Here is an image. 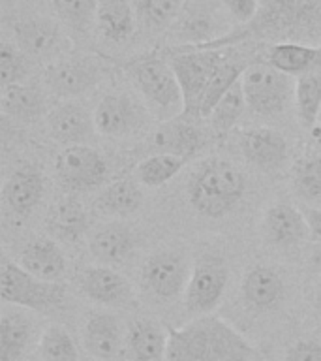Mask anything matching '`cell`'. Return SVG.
Listing matches in <instances>:
<instances>
[{
	"mask_svg": "<svg viewBox=\"0 0 321 361\" xmlns=\"http://www.w3.org/2000/svg\"><path fill=\"white\" fill-rule=\"evenodd\" d=\"M256 346L214 314L196 316L168 329L165 361H258Z\"/></svg>",
	"mask_w": 321,
	"mask_h": 361,
	"instance_id": "obj_1",
	"label": "cell"
},
{
	"mask_svg": "<svg viewBox=\"0 0 321 361\" xmlns=\"http://www.w3.org/2000/svg\"><path fill=\"white\" fill-rule=\"evenodd\" d=\"M246 177L235 164L220 157L205 158L186 183L190 207L205 219H222L242 202Z\"/></svg>",
	"mask_w": 321,
	"mask_h": 361,
	"instance_id": "obj_2",
	"label": "cell"
},
{
	"mask_svg": "<svg viewBox=\"0 0 321 361\" xmlns=\"http://www.w3.org/2000/svg\"><path fill=\"white\" fill-rule=\"evenodd\" d=\"M321 17V0H261L258 16L237 32L213 38L199 45H180L182 49H220L225 45L263 36H297L317 25Z\"/></svg>",
	"mask_w": 321,
	"mask_h": 361,
	"instance_id": "obj_3",
	"label": "cell"
},
{
	"mask_svg": "<svg viewBox=\"0 0 321 361\" xmlns=\"http://www.w3.org/2000/svg\"><path fill=\"white\" fill-rule=\"evenodd\" d=\"M227 62V56L218 49H182L169 51V64L173 68L182 92V113L184 121L201 118L203 96L220 68Z\"/></svg>",
	"mask_w": 321,
	"mask_h": 361,
	"instance_id": "obj_4",
	"label": "cell"
},
{
	"mask_svg": "<svg viewBox=\"0 0 321 361\" xmlns=\"http://www.w3.org/2000/svg\"><path fill=\"white\" fill-rule=\"evenodd\" d=\"M241 85L250 111L263 117L286 111L295 100L297 89V81H293L291 75L276 70L267 61L248 64L242 73Z\"/></svg>",
	"mask_w": 321,
	"mask_h": 361,
	"instance_id": "obj_5",
	"label": "cell"
},
{
	"mask_svg": "<svg viewBox=\"0 0 321 361\" xmlns=\"http://www.w3.org/2000/svg\"><path fill=\"white\" fill-rule=\"evenodd\" d=\"M124 70L135 89L162 115L171 117L182 113V92L169 61L158 55H146L124 64Z\"/></svg>",
	"mask_w": 321,
	"mask_h": 361,
	"instance_id": "obj_6",
	"label": "cell"
},
{
	"mask_svg": "<svg viewBox=\"0 0 321 361\" xmlns=\"http://www.w3.org/2000/svg\"><path fill=\"white\" fill-rule=\"evenodd\" d=\"M0 295L8 305L47 312L64 303L66 286L61 282L42 281L15 262L4 259L0 271Z\"/></svg>",
	"mask_w": 321,
	"mask_h": 361,
	"instance_id": "obj_7",
	"label": "cell"
},
{
	"mask_svg": "<svg viewBox=\"0 0 321 361\" xmlns=\"http://www.w3.org/2000/svg\"><path fill=\"white\" fill-rule=\"evenodd\" d=\"M55 177L68 192H90L107 179V162L89 145L64 147L55 158Z\"/></svg>",
	"mask_w": 321,
	"mask_h": 361,
	"instance_id": "obj_8",
	"label": "cell"
},
{
	"mask_svg": "<svg viewBox=\"0 0 321 361\" xmlns=\"http://www.w3.org/2000/svg\"><path fill=\"white\" fill-rule=\"evenodd\" d=\"M229 282V269L218 256H203L191 267L184 290V307L194 316L213 314L224 298Z\"/></svg>",
	"mask_w": 321,
	"mask_h": 361,
	"instance_id": "obj_9",
	"label": "cell"
},
{
	"mask_svg": "<svg viewBox=\"0 0 321 361\" xmlns=\"http://www.w3.org/2000/svg\"><path fill=\"white\" fill-rule=\"evenodd\" d=\"M191 267L184 254L177 250H158L151 254L141 269V286L160 301L179 298L184 293Z\"/></svg>",
	"mask_w": 321,
	"mask_h": 361,
	"instance_id": "obj_10",
	"label": "cell"
},
{
	"mask_svg": "<svg viewBox=\"0 0 321 361\" xmlns=\"http://www.w3.org/2000/svg\"><path fill=\"white\" fill-rule=\"evenodd\" d=\"M103 78L101 68L92 59H68L51 62L44 70L45 87L62 100H73L75 96L94 89Z\"/></svg>",
	"mask_w": 321,
	"mask_h": 361,
	"instance_id": "obj_11",
	"label": "cell"
},
{
	"mask_svg": "<svg viewBox=\"0 0 321 361\" xmlns=\"http://www.w3.org/2000/svg\"><path fill=\"white\" fill-rule=\"evenodd\" d=\"M84 298L106 307H128L134 301L132 284L111 265H89L77 276Z\"/></svg>",
	"mask_w": 321,
	"mask_h": 361,
	"instance_id": "obj_12",
	"label": "cell"
},
{
	"mask_svg": "<svg viewBox=\"0 0 321 361\" xmlns=\"http://www.w3.org/2000/svg\"><path fill=\"white\" fill-rule=\"evenodd\" d=\"M45 121L51 140L64 147L87 145L96 132L94 115L75 100L61 102L47 113Z\"/></svg>",
	"mask_w": 321,
	"mask_h": 361,
	"instance_id": "obj_13",
	"label": "cell"
},
{
	"mask_svg": "<svg viewBox=\"0 0 321 361\" xmlns=\"http://www.w3.org/2000/svg\"><path fill=\"white\" fill-rule=\"evenodd\" d=\"M242 157L261 171L272 173L284 166L287 160L286 137L275 128L269 126H250L244 128L239 135Z\"/></svg>",
	"mask_w": 321,
	"mask_h": 361,
	"instance_id": "obj_14",
	"label": "cell"
},
{
	"mask_svg": "<svg viewBox=\"0 0 321 361\" xmlns=\"http://www.w3.org/2000/svg\"><path fill=\"white\" fill-rule=\"evenodd\" d=\"M263 233L267 243L278 248L295 247L298 243L310 239L303 209H297L286 202L272 203L265 211Z\"/></svg>",
	"mask_w": 321,
	"mask_h": 361,
	"instance_id": "obj_15",
	"label": "cell"
},
{
	"mask_svg": "<svg viewBox=\"0 0 321 361\" xmlns=\"http://www.w3.org/2000/svg\"><path fill=\"white\" fill-rule=\"evenodd\" d=\"M96 132L107 137H120L139 128L141 109L126 94H106L94 109Z\"/></svg>",
	"mask_w": 321,
	"mask_h": 361,
	"instance_id": "obj_16",
	"label": "cell"
},
{
	"mask_svg": "<svg viewBox=\"0 0 321 361\" xmlns=\"http://www.w3.org/2000/svg\"><path fill=\"white\" fill-rule=\"evenodd\" d=\"M44 190L45 183L42 171L32 164H23L4 180L2 197L11 213H15L17 216H28L42 202Z\"/></svg>",
	"mask_w": 321,
	"mask_h": 361,
	"instance_id": "obj_17",
	"label": "cell"
},
{
	"mask_svg": "<svg viewBox=\"0 0 321 361\" xmlns=\"http://www.w3.org/2000/svg\"><path fill=\"white\" fill-rule=\"evenodd\" d=\"M286 286L278 271L269 265H256L242 281V299L253 312H269L282 303Z\"/></svg>",
	"mask_w": 321,
	"mask_h": 361,
	"instance_id": "obj_18",
	"label": "cell"
},
{
	"mask_svg": "<svg viewBox=\"0 0 321 361\" xmlns=\"http://www.w3.org/2000/svg\"><path fill=\"white\" fill-rule=\"evenodd\" d=\"M19 265L42 281L58 282L66 273V256L56 241L36 237L28 241L19 252Z\"/></svg>",
	"mask_w": 321,
	"mask_h": 361,
	"instance_id": "obj_19",
	"label": "cell"
},
{
	"mask_svg": "<svg viewBox=\"0 0 321 361\" xmlns=\"http://www.w3.org/2000/svg\"><path fill=\"white\" fill-rule=\"evenodd\" d=\"M135 235L128 224L120 220L107 222L92 233L89 241V250L94 259L101 265L122 264L124 259L134 252Z\"/></svg>",
	"mask_w": 321,
	"mask_h": 361,
	"instance_id": "obj_20",
	"label": "cell"
},
{
	"mask_svg": "<svg viewBox=\"0 0 321 361\" xmlns=\"http://www.w3.org/2000/svg\"><path fill=\"white\" fill-rule=\"evenodd\" d=\"M152 147L156 149V152L191 160L203 147V132L191 121L180 117L165 121L152 134Z\"/></svg>",
	"mask_w": 321,
	"mask_h": 361,
	"instance_id": "obj_21",
	"label": "cell"
},
{
	"mask_svg": "<svg viewBox=\"0 0 321 361\" xmlns=\"http://www.w3.org/2000/svg\"><path fill=\"white\" fill-rule=\"evenodd\" d=\"M126 350L132 361H165L168 331L156 320L135 318L126 333Z\"/></svg>",
	"mask_w": 321,
	"mask_h": 361,
	"instance_id": "obj_22",
	"label": "cell"
},
{
	"mask_svg": "<svg viewBox=\"0 0 321 361\" xmlns=\"http://www.w3.org/2000/svg\"><path fill=\"white\" fill-rule=\"evenodd\" d=\"M122 344L120 324L111 312H92L83 327V346L92 357L101 361L113 360Z\"/></svg>",
	"mask_w": 321,
	"mask_h": 361,
	"instance_id": "obj_23",
	"label": "cell"
},
{
	"mask_svg": "<svg viewBox=\"0 0 321 361\" xmlns=\"http://www.w3.org/2000/svg\"><path fill=\"white\" fill-rule=\"evenodd\" d=\"M143 205V190L137 179H117L109 183L103 190L96 196L92 207L96 213L109 214V216H132Z\"/></svg>",
	"mask_w": 321,
	"mask_h": 361,
	"instance_id": "obj_24",
	"label": "cell"
},
{
	"mask_svg": "<svg viewBox=\"0 0 321 361\" xmlns=\"http://www.w3.org/2000/svg\"><path fill=\"white\" fill-rule=\"evenodd\" d=\"M267 62L291 78H301L321 70V45L276 44L267 53Z\"/></svg>",
	"mask_w": 321,
	"mask_h": 361,
	"instance_id": "obj_25",
	"label": "cell"
},
{
	"mask_svg": "<svg viewBox=\"0 0 321 361\" xmlns=\"http://www.w3.org/2000/svg\"><path fill=\"white\" fill-rule=\"evenodd\" d=\"M13 38L17 47L30 56L51 55L62 39L58 27L49 19H27L15 23Z\"/></svg>",
	"mask_w": 321,
	"mask_h": 361,
	"instance_id": "obj_26",
	"label": "cell"
},
{
	"mask_svg": "<svg viewBox=\"0 0 321 361\" xmlns=\"http://www.w3.org/2000/svg\"><path fill=\"white\" fill-rule=\"evenodd\" d=\"M89 228V213L75 197H64L47 214V230L61 241H77Z\"/></svg>",
	"mask_w": 321,
	"mask_h": 361,
	"instance_id": "obj_27",
	"label": "cell"
},
{
	"mask_svg": "<svg viewBox=\"0 0 321 361\" xmlns=\"http://www.w3.org/2000/svg\"><path fill=\"white\" fill-rule=\"evenodd\" d=\"M0 107L8 117L28 123L45 113V96L34 85L15 83L10 87H2Z\"/></svg>",
	"mask_w": 321,
	"mask_h": 361,
	"instance_id": "obj_28",
	"label": "cell"
},
{
	"mask_svg": "<svg viewBox=\"0 0 321 361\" xmlns=\"http://www.w3.org/2000/svg\"><path fill=\"white\" fill-rule=\"evenodd\" d=\"M96 27L103 38L115 44H122L132 38L135 30V19L128 0H106L103 4L98 6Z\"/></svg>",
	"mask_w": 321,
	"mask_h": 361,
	"instance_id": "obj_29",
	"label": "cell"
},
{
	"mask_svg": "<svg viewBox=\"0 0 321 361\" xmlns=\"http://www.w3.org/2000/svg\"><path fill=\"white\" fill-rule=\"evenodd\" d=\"M32 337V324L21 312L6 310L0 318V361H19Z\"/></svg>",
	"mask_w": 321,
	"mask_h": 361,
	"instance_id": "obj_30",
	"label": "cell"
},
{
	"mask_svg": "<svg viewBox=\"0 0 321 361\" xmlns=\"http://www.w3.org/2000/svg\"><path fill=\"white\" fill-rule=\"evenodd\" d=\"M190 160L186 158L175 157V154H165V152H154L145 160H141L135 166L134 173L137 183L149 188H158L173 179L175 175L180 173V169L184 168Z\"/></svg>",
	"mask_w": 321,
	"mask_h": 361,
	"instance_id": "obj_31",
	"label": "cell"
},
{
	"mask_svg": "<svg viewBox=\"0 0 321 361\" xmlns=\"http://www.w3.org/2000/svg\"><path fill=\"white\" fill-rule=\"evenodd\" d=\"M295 106L298 123L306 130L314 128L321 113V70L297 78Z\"/></svg>",
	"mask_w": 321,
	"mask_h": 361,
	"instance_id": "obj_32",
	"label": "cell"
},
{
	"mask_svg": "<svg viewBox=\"0 0 321 361\" xmlns=\"http://www.w3.org/2000/svg\"><path fill=\"white\" fill-rule=\"evenodd\" d=\"M291 185L298 197L306 203L321 202V157L306 154L291 168Z\"/></svg>",
	"mask_w": 321,
	"mask_h": 361,
	"instance_id": "obj_33",
	"label": "cell"
},
{
	"mask_svg": "<svg viewBox=\"0 0 321 361\" xmlns=\"http://www.w3.org/2000/svg\"><path fill=\"white\" fill-rule=\"evenodd\" d=\"M39 355L44 361H79V352L70 331L61 324H51L39 338Z\"/></svg>",
	"mask_w": 321,
	"mask_h": 361,
	"instance_id": "obj_34",
	"label": "cell"
},
{
	"mask_svg": "<svg viewBox=\"0 0 321 361\" xmlns=\"http://www.w3.org/2000/svg\"><path fill=\"white\" fill-rule=\"evenodd\" d=\"M244 107L246 106V98H244V90H242L241 81L235 83L229 89V92L218 102V106L214 107V111L210 113V124L213 128L218 132V134H225L229 132L239 118L242 117L244 113Z\"/></svg>",
	"mask_w": 321,
	"mask_h": 361,
	"instance_id": "obj_35",
	"label": "cell"
},
{
	"mask_svg": "<svg viewBox=\"0 0 321 361\" xmlns=\"http://www.w3.org/2000/svg\"><path fill=\"white\" fill-rule=\"evenodd\" d=\"M244 68L242 64H237V62L227 61L224 66L220 68L216 75L213 78L210 85H208L207 92L203 96V104H201V118H208L210 113L214 111V107L218 106V102L224 98L229 89L235 83H239L244 73Z\"/></svg>",
	"mask_w": 321,
	"mask_h": 361,
	"instance_id": "obj_36",
	"label": "cell"
},
{
	"mask_svg": "<svg viewBox=\"0 0 321 361\" xmlns=\"http://www.w3.org/2000/svg\"><path fill=\"white\" fill-rule=\"evenodd\" d=\"M53 6L56 16L77 32H84L98 13L96 0H53Z\"/></svg>",
	"mask_w": 321,
	"mask_h": 361,
	"instance_id": "obj_37",
	"label": "cell"
},
{
	"mask_svg": "<svg viewBox=\"0 0 321 361\" xmlns=\"http://www.w3.org/2000/svg\"><path fill=\"white\" fill-rule=\"evenodd\" d=\"M184 0H139V16L146 27L163 28L179 17Z\"/></svg>",
	"mask_w": 321,
	"mask_h": 361,
	"instance_id": "obj_38",
	"label": "cell"
},
{
	"mask_svg": "<svg viewBox=\"0 0 321 361\" xmlns=\"http://www.w3.org/2000/svg\"><path fill=\"white\" fill-rule=\"evenodd\" d=\"M27 78V61L21 51H17L13 45L4 44L0 47V85L10 87V85L23 83Z\"/></svg>",
	"mask_w": 321,
	"mask_h": 361,
	"instance_id": "obj_39",
	"label": "cell"
},
{
	"mask_svg": "<svg viewBox=\"0 0 321 361\" xmlns=\"http://www.w3.org/2000/svg\"><path fill=\"white\" fill-rule=\"evenodd\" d=\"M284 361H321V344L310 338L297 341L287 350Z\"/></svg>",
	"mask_w": 321,
	"mask_h": 361,
	"instance_id": "obj_40",
	"label": "cell"
},
{
	"mask_svg": "<svg viewBox=\"0 0 321 361\" xmlns=\"http://www.w3.org/2000/svg\"><path fill=\"white\" fill-rule=\"evenodd\" d=\"M224 4L241 25L253 21L259 10V0H224Z\"/></svg>",
	"mask_w": 321,
	"mask_h": 361,
	"instance_id": "obj_41",
	"label": "cell"
},
{
	"mask_svg": "<svg viewBox=\"0 0 321 361\" xmlns=\"http://www.w3.org/2000/svg\"><path fill=\"white\" fill-rule=\"evenodd\" d=\"M304 219L308 224L310 239L321 245V209L320 207H303Z\"/></svg>",
	"mask_w": 321,
	"mask_h": 361,
	"instance_id": "obj_42",
	"label": "cell"
},
{
	"mask_svg": "<svg viewBox=\"0 0 321 361\" xmlns=\"http://www.w3.org/2000/svg\"><path fill=\"white\" fill-rule=\"evenodd\" d=\"M310 265H312L317 273H321V245L315 248L314 252H312V256H310Z\"/></svg>",
	"mask_w": 321,
	"mask_h": 361,
	"instance_id": "obj_43",
	"label": "cell"
},
{
	"mask_svg": "<svg viewBox=\"0 0 321 361\" xmlns=\"http://www.w3.org/2000/svg\"><path fill=\"white\" fill-rule=\"evenodd\" d=\"M315 309H317V312L321 314V281L320 284H317V288H315Z\"/></svg>",
	"mask_w": 321,
	"mask_h": 361,
	"instance_id": "obj_44",
	"label": "cell"
},
{
	"mask_svg": "<svg viewBox=\"0 0 321 361\" xmlns=\"http://www.w3.org/2000/svg\"><path fill=\"white\" fill-rule=\"evenodd\" d=\"M317 124H320V128H321V113H320V118H317Z\"/></svg>",
	"mask_w": 321,
	"mask_h": 361,
	"instance_id": "obj_45",
	"label": "cell"
}]
</instances>
